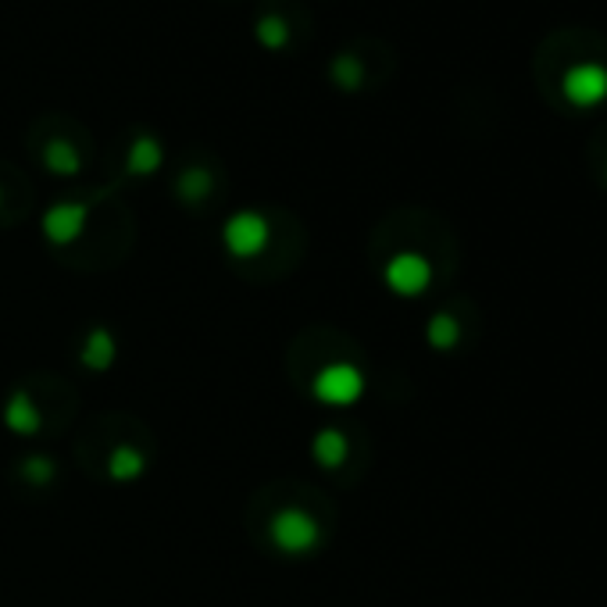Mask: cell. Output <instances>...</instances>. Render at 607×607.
I'll return each instance as SVG.
<instances>
[{"label": "cell", "mask_w": 607, "mask_h": 607, "mask_svg": "<svg viewBox=\"0 0 607 607\" xmlns=\"http://www.w3.org/2000/svg\"><path fill=\"white\" fill-rule=\"evenodd\" d=\"M561 93L576 108H597L607 100V69L600 61H576L561 76Z\"/></svg>", "instance_id": "5b68a950"}, {"label": "cell", "mask_w": 607, "mask_h": 607, "mask_svg": "<svg viewBox=\"0 0 607 607\" xmlns=\"http://www.w3.org/2000/svg\"><path fill=\"white\" fill-rule=\"evenodd\" d=\"M22 476L32 479V482H50V479H54V461H50L47 454H37V458H26Z\"/></svg>", "instance_id": "e0dca14e"}, {"label": "cell", "mask_w": 607, "mask_h": 607, "mask_svg": "<svg viewBox=\"0 0 607 607\" xmlns=\"http://www.w3.org/2000/svg\"><path fill=\"white\" fill-rule=\"evenodd\" d=\"M176 193L187 200V205H200V200L211 193V176L205 172V168H187L176 182Z\"/></svg>", "instance_id": "2e32d148"}, {"label": "cell", "mask_w": 607, "mask_h": 607, "mask_svg": "<svg viewBox=\"0 0 607 607\" xmlns=\"http://www.w3.org/2000/svg\"><path fill=\"white\" fill-rule=\"evenodd\" d=\"M268 539H272V547L279 554L304 558V554H311L318 544H322V529H318V521H315L311 511L282 508V511L272 515V521H268Z\"/></svg>", "instance_id": "6da1fadb"}, {"label": "cell", "mask_w": 607, "mask_h": 607, "mask_svg": "<svg viewBox=\"0 0 607 607\" xmlns=\"http://www.w3.org/2000/svg\"><path fill=\"white\" fill-rule=\"evenodd\" d=\"M43 168L50 176H79L82 172V158H79V150L69 143V140H50L47 147H43Z\"/></svg>", "instance_id": "8fae6325"}, {"label": "cell", "mask_w": 607, "mask_h": 607, "mask_svg": "<svg viewBox=\"0 0 607 607\" xmlns=\"http://www.w3.org/2000/svg\"><path fill=\"white\" fill-rule=\"evenodd\" d=\"M4 426L14 432V436H37L43 429V415L37 408V400H32L29 390H14L4 404Z\"/></svg>", "instance_id": "52a82bcc"}, {"label": "cell", "mask_w": 607, "mask_h": 607, "mask_svg": "<svg viewBox=\"0 0 607 607\" xmlns=\"http://www.w3.org/2000/svg\"><path fill=\"white\" fill-rule=\"evenodd\" d=\"M147 471V458L137 450V447H115L111 454H108V476L115 479V482H132V479H140Z\"/></svg>", "instance_id": "7c38bea8"}, {"label": "cell", "mask_w": 607, "mask_h": 607, "mask_svg": "<svg viewBox=\"0 0 607 607\" xmlns=\"http://www.w3.org/2000/svg\"><path fill=\"white\" fill-rule=\"evenodd\" d=\"M368 390L365 372L350 361H329L318 368V376L311 382V394L326 404V408H354Z\"/></svg>", "instance_id": "7a4b0ae2"}, {"label": "cell", "mask_w": 607, "mask_h": 607, "mask_svg": "<svg viewBox=\"0 0 607 607\" xmlns=\"http://www.w3.org/2000/svg\"><path fill=\"white\" fill-rule=\"evenodd\" d=\"M347 454H350V444H347V436L340 429H322L311 440V458L318 468H326V471H336L344 461H347Z\"/></svg>", "instance_id": "9c48e42d"}, {"label": "cell", "mask_w": 607, "mask_h": 607, "mask_svg": "<svg viewBox=\"0 0 607 607\" xmlns=\"http://www.w3.org/2000/svg\"><path fill=\"white\" fill-rule=\"evenodd\" d=\"M604 176H607V172H604Z\"/></svg>", "instance_id": "ac0fdd59"}, {"label": "cell", "mask_w": 607, "mask_h": 607, "mask_svg": "<svg viewBox=\"0 0 607 607\" xmlns=\"http://www.w3.org/2000/svg\"><path fill=\"white\" fill-rule=\"evenodd\" d=\"M426 340L432 350H454L461 340V326H458V318L440 311V315H432L429 318V326H426Z\"/></svg>", "instance_id": "5bb4252c"}, {"label": "cell", "mask_w": 607, "mask_h": 607, "mask_svg": "<svg viewBox=\"0 0 607 607\" xmlns=\"http://www.w3.org/2000/svg\"><path fill=\"white\" fill-rule=\"evenodd\" d=\"M382 282L390 286V293L397 297H421L432 282V265L418 250H400L382 268Z\"/></svg>", "instance_id": "277c9868"}, {"label": "cell", "mask_w": 607, "mask_h": 607, "mask_svg": "<svg viewBox=\"0 0 607 607\" xmlns=\"http://www.w3.org/2000/svg\"><path fill=\"white\" fill-rule=\"evenodd\" d=\"M222 243L232 258L250 261L265 255L268 243H272V226H268V218L261 211H236L222 226Z\"/></svg>", "instance_id": "3957f363"}, {"label": "cell", "mask_w": 607, "mask_h": 607, "mask_svg": "<svg viewBox=\"0 0 607 607\" xmlns=\"http://www.w3.org/2000/svg\"><path fill=\"white\" fill-rule=\"evenodd\" d=\"M255 37L265 50H282L290 43V22H286L282 14H261L255 26Z\"/></svg>", "instance_id": "9a60e30c"}, {"label": "cell", "mask_w": 607, "mask_h": 607, "mask_svg": "<svg viewBox=\"0 0 607 607\" xmlns=\"http://www.w3.org/2000/svg\"><path fill=\"white\" fill-rule=\"evenodd\" d=\"M329 76L340 90L354 93L365 87V61L358 54H350V50H344V54H336L332 64H329Z\"/></svg>", "instance_id": "4fadbf2b"}, {"label": "cell", "mask_w": 607, "mask_h": 607, "mask_svg": "<svg viewBox=\"0 0 607 607\" xmlns=\"http://www.w3.org/2000/svg\"><path fill=\"white\" fill-rule=\"evenodd\" d=\"M87 218H90V208L87 205H76V200H64V205H50L40 218V232L47 243L54 247H69L76 243L82 229H87Z\"/></svg>", "instance_id": "8992f818"}, {"label": "cell", "mask_w": 607, "mask_h": 607, "mask_svg": "<svg viewBox=\"0 0 607 607\" xmlns=\"http://www.w3.org/2000/svg\"><path fill=\"white\" fill-rule=\"evenodd\" d=\"M161 165H165V150L158 143V137L143 132V137L132 140L129 155H126V172L129 176H155Z\"/></svg>", "instance_id": "ba28073f"}, {"label": "cell", "mask_w": 607, "mask_h": 607, "mask_svg": "<svg viewBox=\"0 0 607 607\" xmlns=\"http://www.w3.org/2000/svg\"><path fill=\"white\" fill-rule=\"evenodd\" d=\"M82 365L93 368V372H108V368L115 365L118 358V344H115V336L108 329H93L87 340H82Z\"/></svg>", "instance_id": "30bf717a"}]
</instances>
